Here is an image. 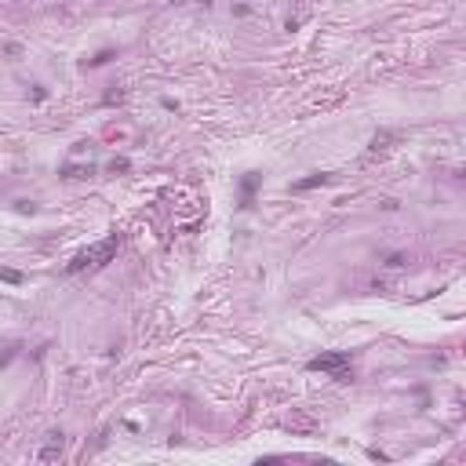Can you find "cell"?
<instances>
[{
    "label": "cell",
    "instance_id": "cell-5",
    "mask_svg": "<svg viewBox=\"0 0 466 466\" xmlns=\"http://www.w3.org/2000/svg\"><path fill=\"white\" fill-rule=\"evenodd\" d=\"M332 175H310V179H302V182H292V193H302V190H317V186H324Z\"/></svg>",
    "mask_w": 466,
    "mask_h": 466
},
{
    "label": "cell",
    "instance_id": "cell-8",
    "mask_svg": "<svg viewBox=\"0 0 466 466\" xmlns=\"http://www.w3.org/2000/svg\"><path fill=\"white\" fill-rule=\"evenodd\" d=\"M55 455H62V437H59V433H55V441L40 452V459H55Z\"/></svg>",
    "mask_w": 466,
    "mask_h": 466
},
{
    "label": "cell",
    "instance_id": "cell-12",
    "mask_svg": "<svg viewBox=\"0 0 466 466\" xmlns=\"http://www.w3.org/2000/svg\"><path fill=\"white\" fill-rule=\"evenodd\" d=\"M120 99H124V91H109V95H106V106H113V102H120Z\"/></svg>",
    "mask_w": 466,
    "mask_h": 466
},
{
    "label": "cell",
    "instance_id": "cell-4",
    "mask_svg": "<svg viewBox=\"0 0 466 466\" xmlns=\"http://www.w3.org/2000/svg\"><path fill=\"white\" fill-rule=\"evenodd\" d=\"M400 138H404V132H390V128H383V132H375V138H371V153L394 150V142H400Z\"/></svg>",
    "mask_w": 466,
    "mask_h": 466
},
{
    "label": "cell",
    "instance_id": "cell-6",
    "mask_svg": "<svg viewBox=\"0 0 466 466\" xmlns=\"http://www.w3.org/2000/svg\"><path fill=\"white\" fill-rule=\"evenodd\" d=\"M259 190V175H248V179H244V193H240V208H248V204H251V193H255Z\"/></svg>",
    "mask_w": 466,
    "mask_h": 466
},
{
    "label": "cell",
    "instance_id": "cell-13",
    "mask_svg": "<svg viewBox=\"0 0 466 466\" xmlns=\"http://www.w3.org/2000/svg\"><path fill=\"white\" fill-rule=\"evenodd\" d=\"M197 4H204V7H211V0H197Z\"/></svg>",
    "mask_w": 466,
    "mask_h": 466
},
{
    "label": "cell",
    "instance_id": "cell-7",
    "mask_svg": "<svg viewBox=\"0 0 466 466\" xmlns=\"http://www.w3.org/2000/svg\"><path fill=\"white\" fill-rule=\"evenodd\" d=\"M91 171H95V167H73V164H66L62 167V179H91Z\"/></svg>",
    "mask_w": 466,
    "mask_h": 466
},
{
    "label": "cell",
    "instance_id": "cell-9",
    "mask_svg": "<svg viewBox=\"0 0 466 466\" xmlns=\"http://www.w3.org/2000/svg\"><path fill=\"white\" fill-rule=\"evenodd\" d=\"M109 171H132V161H128V157H113V161H109Z\"/></svg>",
    "mask_w": 466,
    "mask_h": 466
},
{
    "label": "cell",
    "instance_id": "cell-3",
    "mask_svg": "<svg viewBox=\"0 0 466 466\" xmlns=\"http://www.w3.org/2000/svg\"><path fill=\"white\" fill-rule=\"evenodd\" d=\"M284 430H292V433H313L317 430V419L310 412H292L284 419Z\"/></svg>",
    "mask_w": 466,
    "mask_h": 466
},
{
    "label": "cell",
    "instance_id": "cell-1",
    "mask_svg": "<svg viewBox=\"0 0 466 466\" xmlns=\"http://www.w3.org/2000/svg\"><path fill=\"white\" fill-rule=\"evenodd\" d=\"M120 248V237L113 233V237H106V240H99V244H91V248H84L77 259L66 266L69 273H80V269H95V266H106L109 259H113V251Z\"/></svg>",
    "mask_w": 466,
    "mask_h": 466
},
{
    "label": "cell",
    "instance_id": "cell-11",
    "mask_svg": "<svg viewBox=\"0 0 466 466\" xmlns=\"http://www.w3.org/2000/svg\"><path fill=\"white\" fill-rule=\"evenodd\" d=\"M386 266H394V269H397V266H404V255H400V251H397V255H390V259H386Z\"/></svg>",
    "mask_w": 466,
    "mask_h": 466
},
{
    "label": "cell",
    "instance_id": "cell-10",
    "mask_svg": "<svg viewBox=\"0 0 466 466\" xmlns=\"http://www.w3.org/2000/svg\"><path fill=\"white\" fill-rule=\"evenodd\" d=\"M0 281H7V284H18V281H22V273H15V269H0Z\"/></svg>",
    "mask_w": 466,
    "mask_h": 466
},
{
    "label": "cell",
    "instance_id": "cell-2",
    "mask_svg": "<svg viewBox=\"0 0 466 466\" xmlns=\"http://www.w3.org/2000/svg\"><path fill=\"white\" fill-rule=\"evenodd\" d=\"M310 371H328L335 383H350L353 368H350V353H321L310 361Z\"/></svg>",
    "mask_w": 466,
    "mask_h": 466
}]
</instances>
